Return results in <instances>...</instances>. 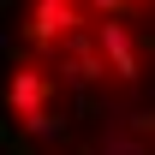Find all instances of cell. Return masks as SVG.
<instances>
[{"label": "cell", "mask_w": 155, "mask_h": 155, "mask_svg": "<svg viewBox=\"0 0 155 155\" xmlns=\"http://www.w3.org/2000/svg\"><path fill=\"white\" fill-rule=\"evenodd\" d=\"M0 114L12 155H155V0H18Z\"/></svg>", "instance_id": "cell-1"}]
</instances>
